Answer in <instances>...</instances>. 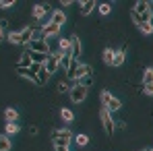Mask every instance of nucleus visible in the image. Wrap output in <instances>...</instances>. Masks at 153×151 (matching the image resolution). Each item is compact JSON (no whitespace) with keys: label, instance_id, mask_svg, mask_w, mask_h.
<instances>
[{"label":"nucleus","instance_id":"72a5a7b5","mask_svg":"<svg viewBox=\"0 0 153 151\" xmlns=\"http://www.w3.org/2000/svg\"><path fill=\"white\" fill-rule=\"evenodd\" d=\"M116 128H118V130H124V128H126V124H124V122H118V124H116Z\"/></svg>","mask_w":153,"mask_h":151},{"label":"nucleus","instance_id":"2f4dec72","mask_svg":"<svg viewBox=\"0 0 153 151\" xmlns=\"http://www.w3.org/2000/svg\"><path fill=\"white\" fill-rule=\"evenodd\" d=\"M10 6H15L13 0H0V8H10Z\"/></svg>","mask_w":153,"mask_h":151},{"label":"nucleus","instance_id":"bb28decb","mask_svg":"<svg viewBox=\"0 0 153 151\" xmlns=\"http://www.w3.org/2000/svg\"><path fill=\"white\" fill-rule=\"evenodd\" d=\"M143 83H153V66L145 68V73H143Z\"/></svg>","mask_w":153,"mask_h":151},{"label":"nucleus","instance_id":"9b49d317","mask_svg":"<svg viewBox=\"0 0 153 151\" xmlns=\"http://www.w3.org/2000/svg\"><path fill=\"white\" fill-rule=\"evenodd\" d=\"M50 77H52V75L48 73V71H46V66L42 64V66H39V71H37V79H35L33 83L42 87V85H46V83H48V79H50Z\"/></svg>","mask_w":153,"mask_h":151},{"label":"nucleus","instance_id":"58836bf2","mask_svg":"<svg viewBox=\"0 0 153 151\" xmlns=\"http://www.w3.org/2000/svg\"><path fill=\"white\" fill-rule=\"evenodd\" d=\"M145 151H153V149H145Z\"/></svg>","mask_w":153,"mask_h":151},{"label":"nucleus","instance_id":"f257e3e1","mask_svg":"<svg viewBox=\"0 0 153 151\" xmlns=\"http://www.w3.org/2000/svg\"><path fill=\"white\" fill-rule=\"evenodd\" d=\"M151 2H147V0H139L137 4H134V8L130 10V17H132V23L137 27H141L143 23H151L153 19V13H151Z\"/></svg>","mask_w":153,"mask_h":151},{"label":"nucleus","instance_id":"4c0bfd02","mask_svg":"<svg viewBox=\"0 0 153 151\" xmlns=\"http://www.w3.org/2000/svg\"><path fill=\"white\" fill-rule=\"evenodd\" d=\"M2 39H4V31L0 29V42H2Z\"/></svg>","mask_w":153,"mask_h":151},{"label":"nucleus","instance_id":"6e6552de","mask_svg":"<svg viewBox=\"0 0 153 151\" xmlns=\"http://www.w3.org/2000/svg\"><path fill=\"white\" fill-rule=\"evenodd\" d=\"M68 42H71V54H73V60H79V58H81V52H83L81 39H79L76 35H71Z\"/></svg>","mask_w":153,"mask_h":151},{"label":"nucleus","instance_id":"7c9ffc66","mask_svg":"<svg viewBox=\"0 0 153 151\" xmlns=\"http://www.w3.org/2000/svg\"><path fill=\"white\" fill-rule=\"evenodd\" d=\"M58 91H60V93H68V91H71V85L62 81V83H58Z\"/></svg>","mask_w":153,"mask_h":151},{"label":"nucleus","instance_id":"393cba45","mask_svg":"<svg viewBox=\"0 0 153 151\" xmlns=\"http://www.w3.org/2000/svg\"><path fill=\"white\" fill-rule=\"evenodd\" d=\"M76 83H81L83 87H91L93 85V75H85V77H81Z\"/></svg>","mask_w":153,"mask_h":151},{"label":"nucleus","instance_id":"f3484780","mask_svg":"<svg viewBox=\"0 0 153 151\" xmlns=\"http://www.w3.org/2000/svg\"><path fill=\"white\" fill-rule=\"evenodd\" d=\"M124 58H126V52L124 50H114V62H112V66H122Z\"/></svg>","mask_w":153,"mask_h":151},{"label":"nucleus","instance_id":"f03ea898","mask_svg":"<svg viewBox=\"0 0 153 151\" xmlns=\"http://www.w3.org/2000/svg\"><path fill=\"white\" fill-rule=\"evenodd\" d=\"M66 75H68V79H73V81H79L81 77H85V75H93V71H91L89 64H83L79 60H73L71 66H68V71H66Z\"/></svg>","mask_w":153,"mask_h":151},{"label":"nucleus","instance_id":"6ab92c4d","mask_svg":"<svg viewBox=\"0 0 153 151\" xmlns=\"http://www.w3.org/2000/svg\"><path fill=\"white\" fill-rule=\"evenodd\" d=\"M4 118H6V122H17L19 112H17L15 108H6V110H4Z\"/></svg>","mask_w":153,"mask_h":151},{"label":"nucleus","instance_id":"1a4fd4ad","mask_svg":"<svg viewBox=\"0 0 153 151\" xmlns=\"http://www.w3.org/2000/svg\"><path fill=\"white\" fill-rule=\"evenodd\" d=\"M44 66H46V71H48L50 75H54V73H56V71L60 68V60H58V56H56V54H50Z\"/></svg>","mask_w":153,"mask_h":151},{"label":"nucleus","instance_id":"aec40b11","mask_svg":"<svg viewBox=\"0 0 153 151\" xmlns=\"http://www.w3.org/2000/svg\"><path fill=\"white\" fill-rule=\"evenodd\" d=\"M6 39L13 44V46H21V31H10L6 35Z\"/></svg>","mask_w":153,"mask_h":151},{"label":"nucleus","instance_id":"c9c22d12","mask_svg":"<svg viewBox=\"0 0 153 151\" xmlns=\"http://www.w3.org/2000/svg\"><path fill=\"white\" fill-rule=\"evenodd\" d=\"M29 135H33V137H35V135H37V128H35V126H31V128H29Z\"/></svg>","mask_w":153,"mask_h":151},{"label":"nucleus","instance_id":"b1692460","mask_svg":"<svg viewBox=\"0 0 153 151\" xmlns=\"http://www.w3.org/2000/svg\"><path fill=\"white\" fill-rule=\"evenodd\" d=\"M0 151H10V139L6 135H0Z\"/></svg>","mask_w":153,"mask_h":151},{"label":"nucleus","instance_id":"a211bd4d","mask_svg":"<svg viewBox=\"0 0 153 151\" xmlns=\"http://www.w3.org/2000/svg\"><path fill=\"white\" fill-rule=\"evenodd\" d=\"M17 75L23 77V79H31V81H35V79H37V75H35L31 68H23V66H17Z\"/></svg>","mask_w":153,"mask_h":151},{"label":"nucleus","instance_id":"f704fd0d","mask_svg":"<svg viewBox=\"0 0 153 151\" xmlns=\"http://www.w3.org/2000/svg\"><path fill=\"white\" fill-rule=\"evenodd\" d=\"M71 4H73V0H62V6H64V8H66V6H71Z\"/></svg>","mask_w":153,"mask_h":151},{"label":"nucleus","instance_id":"4468645a","mask_svg":"<svg viewBox=\"0 0 153 151\" xmlns=\"http://www.w3.org/2000/svg\"><path fill=\"white\" fill-rule=\"evenodd\" d=\"M54 25H58V27H62L64 23H66V15L62 13V10H54L52 13V19H50Z\"/></svg>","mask_w":153,"mask_h":151},{"label":"nucleus","instance_id":"39448f33","mask_svg":"<svg viewBox=\"0 0 153 151\" xmlns=\"http://www.w3.org/2000/svg\"><path fill=\"white\" fill-rule=\"evenodd\" d=\"M68 95H71V101H73V103H81V101H85V97H87V87H83L81 83L75 81V83L71 85Z\"/></svg>","mask_w":153,"mask_h":151},{"label":"nucleus","instance_id":"e433bc0d","mask_svg":"<svg viewBox=\"0 0 153 151\" xmlns=\"http://www.w3.org/2000/svg\"><path fill=\"white\" fill-rule=\"evenodd\" d=\"M54 151H71L68 147H54Z\"/></svg>","mask_w":153,"mask_h":151},{"label":"nucleus","instance_id":"2eb2a0df","mask_svg":"<svg viewBox=\"0 0 153 151\" xmlns=\"http://www.w3.org/2000/svg\"><path fill=\"white\" fill-rule=\"evenodd\" d=\"M31 64H33V60H31V52L25 50L21 54V58H19V64L17 66H23V68H31Z\"/></svg>","mask_w":153,"mask_h":151},{"label":"nucleus","instance_id":"a878e982","mask_svg":"<svg viewBox=\"0 0 153 151\" xmlns=\"http://www.w3.org/2000/svg\"><path fill=\"white\" fill-rule=\"evenodd\" d=\"M139 31H141L143 35H151L153 33V23H143V25L139 27Z\"/></svg>","mask_w":153,"mask_h":151},{"label":"nucleus","instance_id":"4be33fe9","mask_svg":"<svg viewBox=\"0 0 153 151\" xmlns=\"http://www.w3.org/2000/svg\"><path fill=\"white\" fill-rule=\"evenodd\" d=\"M60 118L64 120V122H73V118H75V114L68 110V108H62L60 110Z\"/></svg>","mask_w":153,"mask_h":151},{"label":"nucleus","instance_id":"0eeeda50","mask_svg":"<svg viewBox=\"0 0 153 151\" xmlns=\"http://www.w3.org/2000/svg\"><path fill=\"white\" fill-rule=\"evenodd\" d=\"M29 52H37V54H50V46L46 39H31L29 42Z\"/></svg>","mask_w":153,"mask_h":151},{"label":"nucleus","instance_id":"dca6fc26","mask_svg":"<svg viewBox=\"0 0 153 151\" xmlns=\"http://www.w3.org/2000/svg\"><path fill=\"white\" fill-rule=\"evenodd\" d=\"M56 56H58V60H60V66H62L64 71H68V66H71V62H73V54L66 52V54H56Z\"/></svg>","mask_w":153,"mask_h":151},{"label":"nucleus","instance_id":"cd10ccee","mask_svg":"<svg viewBox=\"0 0 153 151\" xmlns=\"http://www.w3.org/2000/svg\"><path fill=\"white\" fill-rule=\"evenodd\" d=\"M97 10H100V15H103V17H105V15H110V13H112V6H110L108 2H103V4H100V6H97Z\"/></svg>","mask_w":153,"mask_h":151},{"label":"nucleus","instance_id":"412c9836","mask_svg":"<svg viewBox=\"0 0 153 151\" xmlns=\"http://www.w3.org/2000/svg\"><path fill=\"white\" fill-rule=\"evenodd\" d=\"M19 132V124L17 122H6V126H4V135L8 137V135H17Z\"/></svg>","mask_w":153,"mask_h":151},{"label":"nucleus","instance_id":"5701e85b","mask_svg":"<svg viewBox=\"0 0 153 151\" xmlns=\"http://www.w3.org/2000/svg\"><path fill=\"white\" fill-rule=\"evenodd\" d=\"M103 62L112 66V62H114V50H112V48H105V50H103Z\"/></svg>","mask_w":153,"mask_h":151},{"label":"nucleus","instance_id":"c85d7f7f","mask_svg":"<svg viewBox=\"0 0 153 151\" xmlns=\"http://www.w3.org/2000/svg\"><path fill=\"white\" fill-rule=\"evenodd\" d=\"M75 139H76V145H79V147H85V145L89 143V137H87V135H76Z\"/></svg>","mask_w":153,"mask_h":151},{"label":"nucleus","instance_id":"9d476101","mask_svg":"<svg viewBox=\"0 0 153 151\" xmlns=\"http://www.w3.org/2000/svg\"><path fill=\"white\" fill-rule=\"evenodd\" d=\"M50 13V6L48 4H35L33 6V17L37 19V21H44V17Z\"/></svg>","mask_w":153,"mask_h":151},{"label":"nucleus","instance_id":"423d86ee","mask_svg":"<svg viewBox=\"0 0 153 151\" xmlns=\"http://www.w3.org/2000/svg\"><path fill=\"white\" fill-rule=\"evenodd\" d=\"M100 118H102V124H103V128H105V132L112 137V135H114V130H116V122L112 120V116H110V112H108L105 108L100 112Z\"/></svg>","mask_w":153,"mask_h":151},{"label":"nucleus","instance_id":"c756f323","mask_svg":"<svg viewBox=\"0 0 153 151\" xmlns=\"http://www.w3.org/2000/svg\"><path fill=\"white\" fill-rule=\"evenodd\" d=\"M143 93L145 95H153V83H143Z\"/></svg>","mask_w":153,"mask_h":151},{"label":"nucleus","instance_id":"f8f14e48","mask_svg":"<svg viewBox=\"0 0 153 151\" xmlns=\"http://www.w3.org/2000/svg\"><path fill=\"white\" fill-rule=\"evenodd\" d=\"M79 6H81V15H83V17H87V15H91V10H93L97 4H95L93 0H83Z\"/></svg>","mask_w":153,"mask_h":151},{"label":"nucleus","instance_id":"ddd939ff","mask_svg":"<svg viewBox=\"0 0 153 151\" xmlns=\"http://www.w3.org/2000/svg\"><path fill=\"white\" fill-rule=\"evenodd\" d=\"M33 29L31 27H25V29H21V46H29V42L33 39Z\"/></svg>","mask_w":153,"mask_h":151},{"label":"nucleus","instance_id":"7ed1b4c3","mask_svg":"<svg viewBox=\"0 0 153 151\" xmlns=\"http://www.w3.org/2000/svg\"><path fill=\"white\" fill-rule=\"evenodd\" d=\"M73 139H75V135H73L68 128L52 130V141H54V147H68Z\"/></svg>","mask_w":153,"mask_h":151},{"label":"nucleus","instance_id":"473e14b6","mask_svg":"<svg viewBox=\"0 0 153 151\" xmlns=\"http://www.w3.org/2000/svg\"><path fill=\"white\" fill-rule=\"evenodd\" d=\"M6 27H8V21H6V19H0V29L6 31Z\"/></svg>","mask_w":153,"mask_h":151},{"label":"nucleus","instance_id":"20e7f679","mask_svg":"<svg viewBox=\"0 0 153 151\" xmlns=\"http://www.w3.org/2000/svg\"><path fill=\"white\" fill-rule=\"evenodd\" d=\"M102 103H103V108H105L108 112H118V110L122 108V101L118 100V97H114L108 89L102 91Z\"/></svg>","mask_w":153,"mask_h":151}]
</instances>
